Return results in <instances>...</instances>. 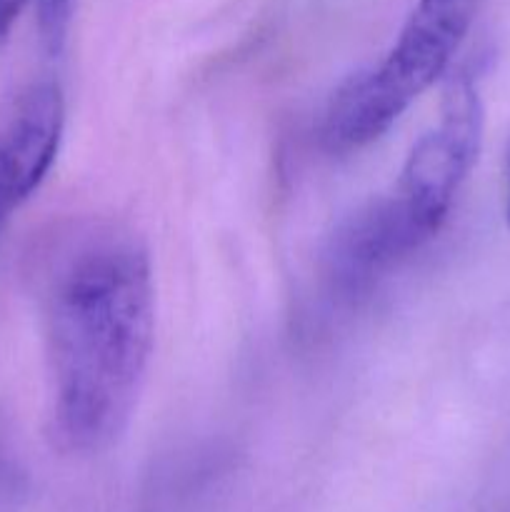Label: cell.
I'll return each instance as SVG.
<instances>
[{
    "label": "cell",
    "instance_id": "obj_1",
    "mask_svg": "<svg viewBox=\"0 0 510 512\" xmlns=\"http://www.w3.org/2000/svg\"><path fill=\"white\" fill-rule=\"evenodd\" d=\"M50 435L93 455L128 428L155 333L153 268L143 238L113 220H85L55 243L43 275Z\"/></svg>",
    "mask_w": 510,
    "mask_h": 512
},
{
    "label": "cell",
    "instance_id": "obj_2",
    "mask_svg": "<svg viewBox=\"0 0 510 512\" xmlns=\"http://www.w3.org/2000/svg\"><path fill=\"white\" fill-rule=\"evenodd\" d=\"M488 0H418L383 63L350 75L330 98L323 140L333 153L370 145L448 70Z\"/></svg>",
    "mask_w": 510,
    "mask_h": 512
},
{
    "label": "cell",
    "instance_id": "obj_3",
    "mask_svg": "<svg viewBox=\"0 0 510 512\" xmlns=\"http://www.w3.org/2000/svg\"><path fill=\"white\" fill-rule=\"evenodd\" d=\"M483 145V103L468 73L450 78L443 93L440 125L413 145L395 193L423 218L433 233L443 228L460 185Z\"/></svg>",
    "mask_w": 510,
    "mask_h": 512
},
{
    "label": "cell",
    "instance_id": "obj_4",
    "mask_svg": "<svg viewBox=\"0 0 510 512\" xmlns=\"http://www.w3.org/2000/svg\"><path fill=\"white\" fill-rule=\"evenodd\" d=\"M433 230L423 223L400 193L370 200L330 235L325 248V275L335 293L358 298L423 248Z\"/></svg>",
    "mask_w": 510,
    "mask_h": 512
},
{
    "label": "cell",
    "instance_id": "obj_5",
    "mask_svg": "<svg viewBox=\"0 0 510 512\" xmlns=\"http://www.w3.org/2000/svg\"><path fill=\"white\" fill-rule=\"evenodd\" d=\"M38 188V180L28 170L20 168L18 160L0 143V233H3L13 210L23 205Z\"/></svg>",
    "mask_w": 510,
    "mask_h": 512
},
{
    "label": "cell",
    "instance_id": "obj_6",
    "mask_svg": "<svg viewBox=\"0 0 510 512\" xmlns=\"http://www.w3.org/2000/svg\"><path fill=\"white\" fill-rule=\"evenodd\" d=\"M75 3L78 0H35V20L43 48L50 55H58L68 40L70 23H73Z\"/></svg>",
    "mask_w": 510,
    "mask_h": 512
},
{
    "label": "cell",
    "instance_id": "obj_7",
    "mask_svg": "<svg viewBox=\"0 0 510 512\" xmlns=\"http://www.w3.org/2000/svg\"><path fill=\"white\" fill-rule=\"evenodd\" d=\"M25 5H28V0H0V43L8 40L10 30L18 23Z\"/></svg>",
    "mask_w": 510,
    "mask_h": 512
},
{
    "label": "cell",
    "instance_id": "obj_8",
    "mask_svg": "<svg viewBox=\"0 0 510 512\" xmlns=\"http://www.w3.org/2000/svg\"><path fill=\"white\" fill-rule=\"evenodd\" d=\"M505 220H508V228H510V158H508V205H505Z\"/></svg>",
    "mask_w": 510,
    "mask_h": 512
}]
</instances>
